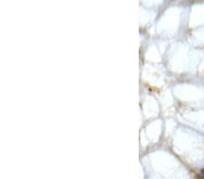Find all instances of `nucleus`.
Listing matches in <instances>:
<instances>
[{
    "label": "nucleus",
    "instance_id": "f257e3e1",
    "mask_svg": "<svg viewBox=\"0 0 204 179\" xmlns=\"http://www.w3.org/2000/svg\"><path fill=\"white\" fill-rule=\"evenodd\" d=\"M203 176H204V170H203Z\"/></svg>",
    "mask_w": 204,
    "mask_h": 179
}]
</instances>
